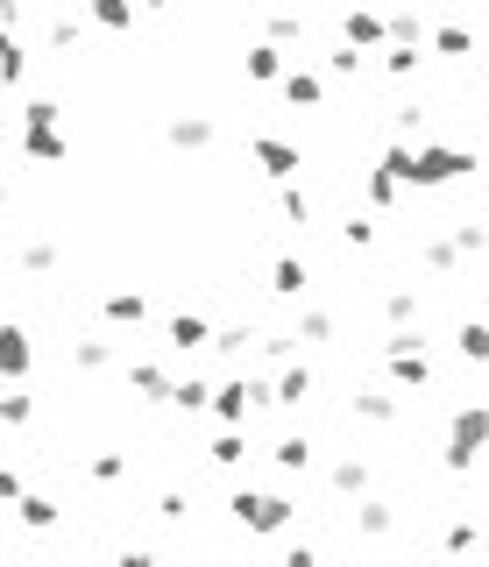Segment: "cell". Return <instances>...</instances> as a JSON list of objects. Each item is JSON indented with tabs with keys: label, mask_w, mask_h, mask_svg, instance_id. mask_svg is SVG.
I'll return each mask as SVG.
<instances>
[{
	"label": "cell",
	"mask_w": 489,
	"mask_h": 567,
	"mask_svg": "<svg viewBox=\"0 0 489 567\" xmlns=\"http://www.w3.org/2000/svg\"><path fill=\"white\" fill-rule=\"evenodd\" d=\"M0 369H8V376H22V369H29V341H22L15 327L0 334Z\"/></svg>",
	"instance_id": "1"
},
{
	"label": "cell",
	"mask_w": 489,
	"mask_h": 567,
	"mask_svg": "<svg viewBox=\"0 0 489 567\" xmlns=\"http://www.w3.org/2000/svg\"><path fill=\"white\" fill-rule=\"evenodd\" d=\"M22 518H29V525H57V504H50V497H22Z\"/></svg>",
	"instance_id": "2"
},
{
	"label": "cell",
	"mask_w": 489,
	"mask_h": 567,
	"mask_svg": "<svg viewBox=\"0 0 489 567\" xmlns=\"http://www.w3.org/2000/svg\"><path fill=\"white\" fill-rule=\"evenodd\" d=\"M93 15H100L107 29H128V0H93Z\"/></svg>",
	"instance_id": "3"
},
{
	"label": "cell",
	"mask_w": 489,
	"mask_h": 567,
	"mask_svg": "<svg viewBox=\"0 0 489 567\" xmlns=\"http://www.w3.org/2000/svg\"><path fill=\"white\" fill-rule=\"evenodd\" d=\"M107 312H114V319H142V298H128V291H121V298H107Z\"/></svg>",
	"instance_id": "4"
},
{
	"label": "cell",
	"mask_w": 489,
	"mask_h": 567,
	"mask_svg": "<svg viewBox=\"0 0 489 567\" xmlns=\"http://www.w3.org/2000/svg\"><path fill=\"white\" fill-rule=\"evenodd\" d=\"M461 355H489V327H468L461 334Z\"/></svg>",
	"instance_id": "5"
},
{
	"label": "cell",
	"mask_w": 489,
	"mask_h": 567,
	"mask_svg": "<svg viewBox=\"0 0 489 567\" xmlns=\"http://www.w3.org/2000/svg\"><path fill=\"white\" fill-rule=\"evenodd\" d=\"M0 199H8V178H0Z\"/></svg>",
	"instance_id": "6"
}]
</instances>
